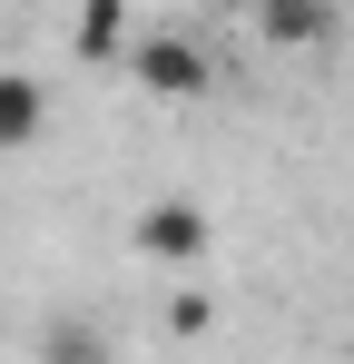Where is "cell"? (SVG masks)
<instances>
[{"label": "cell", "instance_id": "ba28073f", "mask_svg": "<svg viewBox=\"0 0 354 364\" xmlns=\"http://www.w3.org/2000/svg\"><path fill=\"white\" fill-rule=\"evenodd\" d=\"M345 364H354V335H345Z\"/></svg>", "mask_w": 354, "mask_h": 364}, {"label": "cell", "instance_id": "8992f818", "mask_svg": "<svg viewBox=\"0 0 354 364\" xmlns=\"http://www.w3.org/2000/svg\"><path fill=\"white\" fill-rule=\"evenodd\" d=\"M40 355L50 364H109V345L79 325V315H50V335H40Z\"/></svg>", "mask_w": 354, "mask_h": 364}, {"label": "cell", "instance_id": "7a4b0ae2", "mask_svg": "<svg viewBox=\"0 0 354 364\" xmlns=\"http://www.w3.org/2000/svg\"><path fill=\"white\" fill-rule=\"evenodd\" d=\"M138 256H158V266H197V256H207V207H197V197H158V207L138 217Z\"/></svg>", "mask_w": 354, "mask_h": 364}, {"label": "cell", "instance_id": "52a82bcc", "mask_svg": "<svg viewBox=\"0 0 354 364\" xmlns=\"http://www.w3.org/2000/svg\"><path fill=\"white\" fill-rule=\"evenodd\" d=\"M207 325H217V305H207V296H177V305H168V335H207Z\"/></svg>", "mask_w": 354, "mask_h": 364}, {"label": "cell", "instance_id": "5b68a950", "mask_svg": "<svg viewBox=\"0 0 354 364\" xmlns=\"http://www.w3.org/2000/svg\"><path fill=\"white\" fill-rule=\"evenodd\" d=\"M256 20H266V40H286V50H305V40H325V30H335V10H325V0H256Z\"/></svg>", "mask_w": 354, "mask_h": 364}, {"label": "cell", "instance_id": "277c9868", "mask_svg": "<svg viewBox=\"0 0 354 364\" xmlns=\"http://www.w3.org/2000/svg\"><path fill=\"white\" fill-rule=\"evenodd\" d=\"M79 60H128V0H79Z\"/></svg>", "mask_w": 354, "mask_h": 364}, {"label": "cell", "instance_id": "6da1fadb", "mask_svg": "<svg viewBox=\"0 0 354 364\" xmlns=\"http://www.w3.org/2000/svg\"><path fill=\"white\" fill-rule=\"evenodd\" d=\"M128 79H138L148 99H197V89H207V50L177 40V30H158V40L128 50Z\"/></svg>", "mask_w": 354, "mask_h": 364}, {"label": "cell", "instance_id": "3957f363", "mask_svg": "<svg viewBox=\"0 0 354 364\" xmlns=\"http://www.w3.org/2000/svg\"><path fill=\"white\" fill-rule=\"evenodd\" d=\"M40 128H50V89H40L30 69H0V158H10V148H30Z\"/></svg>", "mask_w": 354, "mask_h": 364}]
</instances>
